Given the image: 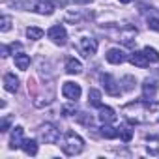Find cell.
Instances as JSON below:
<instances>
[{
    "mask_svg": "<svg viewBox=\"0 0 159 159\" xmlns=\"http://www.w3.org/2000/svg\"><path fill=\"white\" fill-rule=\"evenodd\" d=\"M155 112V105H150L148 101H133L124 107V114L133 124H144L152 120V114Z\"/></svg>",
    "mask_w": 159,
    "mask_h": 159,
    "instance_id": "obj_1",
    "label": "cell"
},
{
    "mask_svg": "<svg viewBox=\"0 0 159 159\" xmlns=\"http://www.w3.org/2000/svg\"><path fill=\"white\" fill-rule=\"evenodd\" d=\"M60 148H62V152H64L66 155H77V153H81V152H83V148H84V140L79 137L77 133L67 131V133L64 135V140H62Z\"/></svg>",
    "mask_w": 159,
    "mask_h": 159,
    "instance_id": "obj_2",
    "label": "cell"
},
{
    "mask_svg": "<svg viewBox=\"0 0 159 159\" xmlns=\"http://www.w3.org/2000/svg\"><path fill=\"white\" fill-rule=\"evenodd\" d=\"M38 131H39V137H41V140H43L45 144H54V142L58 140V137H60L58 129H56L52 124H45V125H41Z\"/></svg>",
    "mask_w": 159,
    "mask_h": 159,
    "instance_id": "obj_3",
    "label": "cell"
},
{
    "mask_svg": "<svg viewBox=\"0 0 159 159\" xmlns=\"http://www.w3.org/2000/svg\"><path fill=\"white\" fill-rule=\"evenodd\" d=\"M47 36H49V39H52L56 45H66V41H67V32H66V28H64L62 25L51 26L49 32H47Z\"/></svg>",
    "mask_w": 159,
    "mask_h": 159,
    "instance_id": "obj_4",
    "label": "cell"
},
{
    "mask_svg": "<svg viewBox=\"0 0 159 159\" xmlns=\"http://www.w3.org/2000/svg\"><path fill=\"white\" fill-rule=\"evenodd\" d=\"M62 94H64L66 99H69V101H77L79 98H81L83 90H81V86H79L77 83H64V86H62Z\"/></svg>",
    "mask_w": 159,
    "mask_h": 159,
    "instance_id": "obj_5",
    "label": "cell"
},
{
    "mask_svg": "<svg viewBox=\"0 0 159 159\" xmlns=\"http://www.w3.org/2000/svg\"><path fill=\"white\" fill-rule=\"evenodd\" d=\"M101 81H103V86H105V92L109 94V96H114V98H118L120 94H122V88H120V84H116V81L112 79V75H101Z\"/></svg>",
    "mask_w": 159,
    "mask_h": 159,
    "instance_id": "obj_6",
    "label": "cell"
},
{
    "mask_svg": "<svg viewBox=\"0 0 159 159\" xmlns=\"http://www.w3.org/2000/svg\"><path fill=\"white\" fill-rule=\"evenodd\" d=\"M105 58H107L109 64H124L127 56H125V52L122 49H109L107 54H105Z\"/></svg>",
    "mask_w": 159,
    "mask_h": 159,
    "instance_id": "obj_7",
    "label": "cell"
},
{
    "mask_svg": "<svg viewBox=\"0 0 159 159\" xmlns=\"http://www.w3.org/2000/svg\"><path fill=\"white\" fill-rule=\"evenodd\" d=\"M159 88V83L157 81H150V79H146L144 84H142V92H144V99H155V92Z\"/></svg>",
    "mask_w": 159,
    "mask_h": 159,
    "instance_id": "obj_8",
    "label": "cell"
},
{
    "mask_svg": "<svg viewBox=\"0 0 159 159\" xmlns=\"http://www.w3.org/2000/svg\"><path fill=\"white\" fill-rule=\"evenodd\" d=\"M81 51L84 52V56L96 54V51H98V41L92 39V38H83V39H81Z\"/></svg>",
    "mask_w": 159,
    "mask_h": 159,
    "instance_id": "obj_9",
    "label": "cell"
},
{
    "mask_svg": "<svg viewBox=\"0 0 159 159\" xmlns=\"http://www.w3.org/2000/svg\"><path fill=\"white\" fill-rule=\"evenodd\" d=\"M129 62L133 64V66H137V67H148L150 66V60H148V56H146V52L142 51H135L131 56H129Z\"/></svg>",
    "mask_w": 159,
    "mask_h": 159,
    "instance_id": "obj_10",
    "label": "cell"
},
{
    "mask_svg": "<svg viewBox=\"0 0 159 159\" xmlns=\"http://www.w3.org/2000/svg\"><path fill=\"white\" fill-rule=\"evenodd\" d=\"M34 11H38L41 15H51L54 11V4L51 2V0H38V2L34 4Z\"/></svg>",
    "mask_w": 159,
    "mask_h": 159,
    "instance_id": "obj_11",
    "label": "cell"
},
{
    "mask_svg": "<svg viewBox=\"0 0 159 159\" xmlns=\"http://www.w3.org/2000/svg\"><path fill=\"white\" fill-rule=\"evenodd\" d=\"M4 88L8 90V92H17L19 90V79L13 75V73H6L4 75Z\"/></svg>",
    "mask_w": 159,
    "mask_h": 159,
    "instance_id": "obj_12",
    "label": "cell"
},
{
    "mask_svg": "<svg viewBox=\"0 0 159 159\" xmlns=\"http://www.w3.org/2000/svg\"><path fill=\"white\" fill-rule=\"evenodd\" d=\"M23 127L17 125L13 127V133H11V139H10V148H21L23 146Z\"/></svg>",
    "mask_w": 159,
    "mask_h": 159,
    "instance_id": "obj_13",
    "label": "cell"
},
{
    "mask_svg": "<svg viewBox=\"0 0 159 159\" xmlns=\"http://www.w3.org/2000/svg\"><path fill=\"white\" fill-rule=\"evenodd\" d=\"M135 36H137V28H133V26H127L124 32H120V39H122V43H125L127 47L133 45Z\"/></svg>",
    "mask_w": 159,
    "mask_h": 159,
    "instance_id": "obj_14",
    "label": "cell"
},
{
    "mask_svg": "<svg viewBox=\"0 0 159 159\" xmlns=\"http://www.w3.org/2000/svg\"><path fill=\"white\" fill-rule=\"evenodd\" d=\"M99 120L103 122V124H111V122H114L116 120V114H114V111L111 109V107H99Z\"/></svg>",
    "mask_w": 159,
    "mask_h": 159,
    "instance_id": "obj_15",
    "label": "cell"
},
{
    "mask_svg": "<svg viewBox=\"0 0 159 159\" xmlns=\"http://www.w3.org/2000/svg\"><path fill=\"white\" fill-rule=\"evenodd\" d=\"M66 71L69 75H79V73L83 71V64L79 62V60H75V58H69L67 64H66Z\"/></svg>",
    "mask_w": 159,
    "mask_h": 159,
    "instance_id": "obj_16",
    "label": "cell"
},
{
    "mask_svg": "<svg viewBox=\"0 0 159 159\" xmlns=\"http://www.w3.org/2000/svg\"><path fill=\"white\" fill-rule=\"evenodd\" d=\"M21 148L25 150L26 155H36V153H38V142H36L34 139H25Z\"/></svg>",
    "mask_w": 159,
    "mask_h": 159,
    "instance_id": "obj_17",
    "label": "cell"
},
{
    "mask_svg": "<svg viewBox=\"0 0 159 159\" xmlns=\"http://www.w3.org/2000/svg\"><path fill=\"white\" fill-rule=\"evenodd\" d=\"M15 66L19 67V69H26L28 66H30V56L28 54H23V52H19V54H15Z\"/></svg>",
    "mask_w": 159,
    "mask_h": 159,
    "instance_id": "obj_18",
    "label": "cell"
},
{
    "mask_svg": "<svg viewBox=\"0 0 159 159\" xmlns=\"http://www.w3.org/2000/svg\"><path fill=\"white\" fill-rule=\"evenodd\" d=\"M88 103H90L92 107H101V92L96 90V88H92V90L88 92Z\"/></svg>",
    "mask_w": 159,
    "mask_h": 159,
    "instance_id": "obj_19",
    "label": "cell"
},
{
    "mask_svg": "<svg viewBox=\"0 0 159 159\" xmlns=\"http://www.w3.org/2000/svg\"><path fill=\"white\" fill-rule=\"evenodd\" d=\"M118 137H120L124 142H129V140L133 139V129H131L129 125H122V127H118Z\"/></svg>",
    "mask_w": 159,
    "mask_h": 159,
    "instance_id": "obj_20",
    "label": "cell"
},
{
    "mask_svg": "<svg viewBox=\"0 0 159 159\" xmlns=\"http://www.w3.org/2000/svg\"><path fill=\"white\" fill-rule=\"evenodd\" d=\"M101 135H103L105 139H116V137H118V129L111 127L109 124H103V125H101Z\"/></svg>",
    "mask_w": 159,
    "mask_h": 159,
    "instance_id": "obj_21",
    "label": "cell"
},
{
    "mask_svg": "<svg viewBox=\"0 0 159 159\" xmlns=\"http://www.w3.org/2000/svg\"><path fill=\"white\" fill-rule=\"evenodd\" d=\"M26 36H28L30 39H41V38H43V30L38 28V26H28V28H26Z\"/></svg>",
    "mask_w": 159,
    "mask_h": 159,
    "instance_id": "obj_22",
    "label": "cell"
},
{
    "mask_svg": "<svg viewBox=\"0 0 159 159\" xmlns=\"http://www.w3.org/2000/svg\"><path fill=\"white\" fill-rule=\"evenodd\" d=\"M144 52H146V56H148L150 64H155V62H159V52H157L155 49H152V47H144Z\"/></svg>",
    "mask_w": 159,
    "mask_h": 159,
    "instance_id": "obj_23",
    "label": "cell"
},
{
    "mask_svg": "<svg viewBox=\"0 0 159 159\" xmlns=\"http://www.w3.org/2000/svg\"><path fill=\"white\" fill-rule=\"evenodd\" d=\"M77 122H81V124H84V125H92V116L90 114H84V112H79L77 114Z\"/></svg>",
    "mask_w": 159,
    "mask_h": 159,
    "instance_id": "obj_24",
    "label": "cell"
},
{
    "mask_svg": "<svg viewBox=\"0 0 159 159\" xmlns=\"http://www.w3.org/2000/svg\"><path fill=\"white\" fill-rule=\"evenodd\" d=\"M148 26H150L152 30L159 32V19H157V17H150V19H148Z\"/></svg>",
    "mask_w": 159,
    "mask_h": 159,
    "instance_id": "obj_25",
    "label": "cell"
},
{
    "mask_svg": "<svg viewBox=\"0 0 159 159\" xmlns=\"http://www.w3.org/2000/svg\"><path fill=\"white\" fill-rule=\"evenodd\" d=\"M10 28H11V19L8 15H4L2 17V32H8Z\"/></svg>",
    "mask_w": 159,
    "mask_h": 159,
    "instance_id": "obj_26",
    "label": "cell"
},
{
    "mask_svg": "<svg viewBox=\"0 0 159 159\" xmlns=\"http://www.w3.org/2000/svg\"><path fill=\"white\" fill-rule=\"evenodd\" d=\"M10 124H11V120H10V118H2V125H0V131L6 133V131L10 129Z\"/></svg>",
    "mask_w": 159,
    "mask_h": 159,
    "instance_id": "obj_27",
    "label": "cell"
},
{
    "mask_svg": "<svg viewBox=\"0 0 159 159\" xmlns=\"http://www.w3.org/2000/svg\"><path fill=\"white\" fill-rule=\"evenodd\" d=\"M62 112H64V116H69V114H75V109L73 107H64Z\"/></svg>",
    "mask_w": 159,
    "mask_h": 159,
    "instance_id": "obj_28",
    "label": "cell"
},
{
    "mask_svg": "<svg viewBox=\"0 0 159 159\" xmlns=\"http://www.w3.org/2000/svg\"><path fill=\"white\" fill-rule=\"evenodd\" d=\"M120 2H122V4H129V2H131V0H120Z\"/></svg>",
    "mask_w": 159,
    "mask_h": 159,
    "instance_id": "obj_29",
    "label": "cell"
}]
</instances>
